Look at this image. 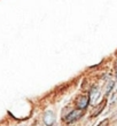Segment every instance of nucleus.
Listing matches in <instances>:
<instances>
[{
  "label": "nucleus",
  "instance_id": "1",
  "mask_svg": "<svg viewBox=\"0 0 117 126\" xmlns=\"http://www.w3.org/2000/svg\"><path fill=\"white\" fill-rule=\"evenodd\" d=\"M83 110H79V109H75L72 110L71 112H69L67 115V116H64L63 120L66 122L67 124H72L75 123L76 120H78L80 118V117L83 116Z\"/></svg>",
  "mask_w": 117,
  "mask_h": 126
},
{
  "label": "nucleus",
  "instance_id": "2",
  "mask_svg": "<svg viewBox=\"0 0 117 126\" xmlns=\"http://www.w3.org/2000/svg\"><path fill=\"white\" fill-rule=\"evenodd\" d=\"M54 122H55V115H54L53 111L50 110H47L44 113V123L46 126H53Z\"/></svg>",
  "mask_w": 117,
  "mask_h": 126
},
{
  "label": "nucleus",
  "instance_id": "3",
  "mask_svg": "<svg viewBox=\"0 0 117 126\" xmlns=\"http://www.w3.org/2000/svg\"><path fill=\"white\" fill-rule=\"evenodd\" d=\"M88 103H90V100H88L87 96H80V97L77 99V101H76V107L79 110H84L87 108Z\"/></svg>",
  "mask_w": 117,
  "mask_h": 126
},
{
  "label": "nucleus",
  "instance_id": "4",
  "mask_svg": "<svg viewBox=\"0 0 117 126\" xmlns=\"http://www.w3.org/2000/svg\"><path fill=\"white\" fill-rule=\"evenodd\" d=\"M99 97H100V91L98 90L97 87H93L90 92V97H88L90 102L92 103V104H95V102L98 101Z\"/></svg>",
  "mask_w": 117,
  "mask_h": 126
},
{
  "label": "nucleus",
  "instance_id": "5",
  "mask_svg": "<svg viewBox=\"0 0 117 126\" xmlns=\"http://www.w3.org/2000/svg\"><path fill=\"white\" fill-rule=\"evenodd\" d=\"M106 106V101H102V102H101V104L99 107H98V109H97V111H94L93 112V115H92V116L93 117H95V116H98V115H99V113L101 112V111H102V109H103V107Z\"/></svg>",
  "mask_w": 117,
  "mask_h": 126
},
{
  "label": "nucleus",
  "instance_id": "6",
  "mask_svg": "<svg viewBox=\"0 0 117 126\" xmlns=\"http://www.w3.org/2000/svg\"><path fill=\"white\" fill-rule=\"evenodd\" d=\"M114 85H115L114 81H109V84H108L107 87H106V94H109V93H110V91L113 90Z\"/></svg>",
  "mask_w": 117,
  "mask_h": 126
},
{
  "label": "nucleus",
  "instance_id": "7",
  "mask_svg": "<svg viewBox=\"0 0 117 126\" xmlns=\"http://www.w3.org/2000/svg\"><path fill=\"white\" fill-rule=\"evenodd\" d=\"M108 122H109V120H108V119H106V120H103V122H101V123L99 124V125H98V126H106V125H107V124H108Z\"/></svg>",
  "mask_w": 117,
  "mask_h": 126
},
{
  "label": "nucleus",
  "instance_id": "8",
  "mask_svg": "<svg viewBox=\"0 0 117 126\" xmlns=\"http://www.w3.org/2000/svg\"><path fill=\"white\" fill-rule=\"evenodd\" d=\"M116 77H117V72H116Z\"/></svg>",
  "mask_w": 117,
  "mask_h": 126
}]
</instances>
